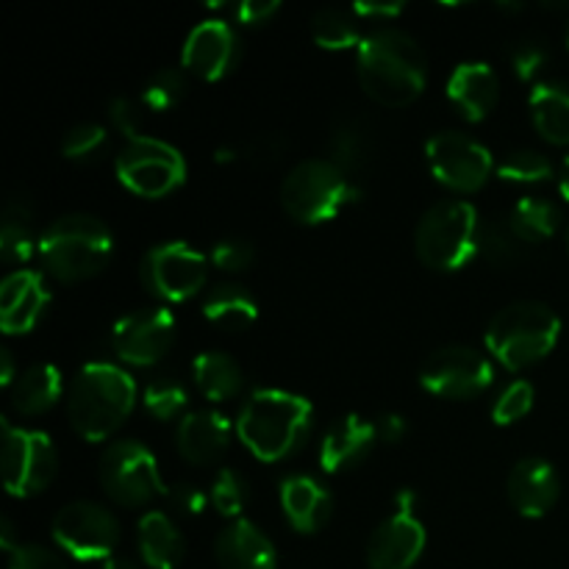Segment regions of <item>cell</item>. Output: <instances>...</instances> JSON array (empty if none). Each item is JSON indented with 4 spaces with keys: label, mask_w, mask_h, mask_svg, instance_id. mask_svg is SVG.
Masks as SVG:
<instances>
[{
    "label": "cell",
    "mask_w": 569,
    "mask_h": 569,
    "mask_svg": "<svg viewBox=\"0 0 569 569\" xmlns=\"http://www.w3.org/2000/svg\"><path fill=\"white\" fill-rule=\"evenodd\" d=\"M520 237L509 220H489L481 226V237H478V256L495 267H509L520 259Z\"/></svg>",
    "instance_id": "836d02e7"
},
{
    "label": "cell",
    "mask_w": 569,
    "mask_h": 569,
    "mask_svg": "<svg viewBox=\"0 0 569 569\" xmlns=\"http://www.w3.org/2000/svg\"><path fill=\"white\" fill-rule=\"evenodd\" d=\"M495 381V367L487 356L465 345L433 350L420 370V383L445 400H470L487 392Z\"/></svg>",
    "instance_id": "4fadbf2b"
},
{
    "label": "cell",
    "mask_w": 569,
    "mask_h": 569,
    "mask_svg": "<svg viewBox=\"0 0 569 569\" xmlns=\"http://www.w3.org/2000/svg\"><path fill=\"white\" fill-rule=\"evenodd\" d=\"M559 189L561 194L569 200V153L565 156V161H561V170H559Z\"/></svg>",
    "instance_id": "db71d44e"
},
{
    "label": "cell",
    "mask_w": 569,
    "mask_h": 569,
    "mask_svg": "<svg viewBox=\"0 0 569 569\" xmlns=\"http://www.w3.org/2000/svg\"><path fill=\"white\" fill-rule=\"evenodd\" d=\"M137 548L150 569H176L187 553L181 531L164 511L142 515L137 526Z\"/></svg>",
    "instance_id": "d4e9b609"
},
{
    "label": "cell",
    "mask_w": 569,
    "mask_h": 569,
    "mask_svg": "<svg viewBox=\"0 0 569 569\" xmlns=\"http://www.w3.org/2000/svg\"><path fill=\"white\" fill-rule=\"evenodd\" d=\"M256 259L253 244L244 239H222L211 250V264L222 272H244Z\"/></svg>",
    "instance_id": "60d3db41"
},
{
    "label": "cell",
    "mask_w": 569,
    "mask_h": 569,
    "mask_svg": "<svg viewBox=\"0 0 569 569\" xmlns=\"http://www.w3.org/2000/svg\"><path fill=\"white\" fill-rule=\"evenodd\" d=\"M395 503V515H389L367 542L370 569H411L426 550V526L415 515V489H400Z\"/></svg>",
    "instance_id": "5bb4252c"
},
{
    "label": "cell",
    "mask_w": 569,
    "mask_h": 569,
    "mask_svg": "<svg viewBox=\"0 0 569 569\" xmlns=\"http://www.w3.org/2000/svg\"><path fill=\"white\" fill-rule=\"evenodd\" d=\"M167 495H170V500L176 503V509H181L183 515L192 517L203 515L206 503H211V500L206 498L198 487H192V483H178V487H172Z\"/></svg>",
    "instance_id": "f6af8a7d"
},
{
    "label": "cell",
    "mask_w": 569,
    "mask_h": 569,
    "mask_svg": "<svg viewBox=\"0 0 569 569\" xmlns=\"http://www.w3.org/2000/svg\"><path fill=\"white\" fill-rule=\"evenodd\" d=\"M231 442V422L217 411H192L178 422L176 448L194 467L214 465Z\"/></svg>",
    "instance_id": "7402d4cb"
},
{
    "label": "cell",
    "mask_w": 569,
    "mask_h": 569,
    "mask_svg": "<svg viewBox=\"0 0 569 569\" xmlns=\"http://www.w3.org/2000/svg\"><path fill=\"white\" fill-rule=\"evenodd\" d=\"M361 189L331 159H306L281 183V206L300 226H322L356 203Z\"/></svg>",
    "instance_id": "52a82bcc"
},
{
    "label": "cell",
    "mask_w": 569,
    "mask_h": 569,
    "mask_svg": "<svg viewBox=\"0 0 569 569\" xmlns=\"http://www.w3.org/2000/svg\"><path fill=\"white\" fill-rule=\"evenodd\" d=\"M0 545H3V550L6 553H14L17 548H20V545L14 542V528H11V522L9 520H3L0 522Z\"/></svg>",
    "instance_id": "f907efd6"
},
{
    "label": "cell",
    "mask_w": 569,
    "mask_h": 569,
    "mask_svg": "<svg viewBox=\"0 0 569 569\" xmlns=\"http://www.w3.org/2000/svg\"><path fill=\"white\" fill-rule=\"evenodd\" d=\"M376 426L365 417L348 415L326 433L320 445V467L326 472H345L361 465L376 445Z\"/></svg>",
    "instance_id": "cb8c5ba5"
},
{
    "label": "cell",
    "mask_w": 569,
    "mask_h": 569,
    "mask_svg": "<svg viewBox=\"0 0 569 569\" xmlns=\"http://www.w3.org/2000/svg\"><path fill=\"white\" fill-rule=\"evenodd\" d=\"M98 476L103 492L126 509L148 506L153 498L170 492L161 481L156 456L142 442H131V439L114 442L106 450Z\"/></svg>",
    "instance_id": "9c48e42d"
},
{
    "label": "cell",
    "mask_w": 569,
    "mask_h": 569,
    "mask_svg": "<svg viewBox=\"0 0 569 569\" xmlns=\"http://www.w3.org/2000/svg\"><path fill=\"white\" fill-rule=\"evenodd\" d=\"M187 76L183 70H176V67H164V70H156L153 76L148 78L142 89V103L148 106L150 111H170L187 98Z\"/></svg>",
    "instance_id": "d590c367"
},
{
    "label": "cell",
    "mask_w": 569,
    "mask_h": 569,
    "mask_svg": "<svg viewBox=\"0 0 569 569\" xmlns=\"http://www.w3.org/2000/svg\"><path fill=\"white\" fill-rule=\"evenodd\" d=\"M328 153H331V161L345 176H359L367 167V161H370V139H367L361 122H339L331 131V137H328Z\"/></svg>",
    "instance_id": "1f68e13d"
},
{
    "label": "cell",
    "mask_w": 569,
    "mask_h": 569,
    "mask_svg": "<svg viewBox=\"0 0 569 569\" xmlns=\"http://www.w3.org/2000/svg\"><path fill=\"white\" fill-rule=\"evenodd\" d=\"M281 6L276 0H244V3L237 6V20L242 26H264L276 17V11Z\"/></svg>",
    "instance_id": "bcb514c9"
},
{
    "label": "cell",
    "mask_w": 569,
    "mask_h": 569,
    "mask_svg": "<svg viewBox=\"0 0 569 569\" xmlns=\"http://www.w3.org/2000/svg\"><path fill=\"white\" fill-rule=\"evenodd\" d=\"M117 178L128 192L159 200L187 181V161L181 150L164 139H131L117 156Z\"/></svg>",
    "instance_id": "ba28073f"
},
{
    "label": "cell",
    "mask_w": 569,
    "mask_h": 569,
    "mask_svg": "<svg viewBox=\"0 0 569 569\" xmlns=\"http://www.w3.org/2000/svg\"><path fill=\"white\" fill-rule=\"evenodd\" d=\"M561 320L550 306L520 300L492 317L487 328V348L506 370L520 372L542 361L556 348Z\"/></svg>",
    "instance_id": "5b68a950"
},
{
    "label": "cell",
    "mask_w": 569,
    "mask_h": 569,
    "mask_svg": "<svg viewBox=\"0 0 569 569\" xmlns=\"http://www.w3.org/2000/svg\"><path fill=\"white\" fill-rule=\"evenodd\" d=\"M59 456L48 433L3 420V481L14 498H33L53 483Z\"/></svg>",
    "instance_id": "30bf717a"
},
{
    "label": "cell",
    "mask_w": 569,
    "mask_h": 569,
    "mask_svg": "<svg viewBox=\"0 0 569 569\" xmlns=\"http://www.w3.org/2000/svg\"><path fill=\"white\" fill-rule=\"evenodd\" d=\"M214 556L222 569H278L276 545L256 522L244 517L217 533Z\"/></svg>",
    "instance_id": "ffe728a7"
},
{
    "label": "cell",
    "mask_w": 569,
    "mask_h": 569,
    "mask_svg": "<svg viewBox=\"0 0 569 569\" xmlns=\"http://www.w3.org/2000/svg\"><path fill=\"white\" fill-rule=\"evenodd\" d=\"M109 120L122 137L131 142V139L142 137V111H139V103L131 98H114L109 103Z\"/></svg>",
    "instance_id": "7bdbcfd3"
},
{
    "label": "cell",
    "mask_w": 569,
    "mask_h": 569,
    "mask_svg": "<svg viewBox=\"0 0 569 569\" xmlns=\"http://www.w3.org/2000/svg\"><path fill=\"white\" fill-rule=\"evenodd\" d=\"M481 220L467 200H442L420 217L415 231L417 259L433 272H456L478 256Z\"/></svg>",
    "instance_id": "8992f818"
},
{
    "label": "cell",
    "mask_w": 569,
    "mask_h": 569,
    "mask_svg": "<svg viewBox=\"0 0 569 569\" xmlns=\"http://www.w3.org/2000/svg\"><path fill=\"white\" fill-rule=\"evenodd\" d=\"M176 342V317L167 309H139L120 317L111 331V348L126 365L153 367Z\"/></svg>",
    "instance_id": "2e32d148"
},
{
    "label": "cell",
    "mask_w": 569,
    "mask_h": 569,
    "mask_svg": "<svg viewBox=\"0 0 569 569\" xmlns=\"http://www.w3.org/2000/svg\"><path fill=\"white\" fill-rule=\"evenodd\" d=\"M559 492L561 481L556 467L550 461L537 459V456L517 461L509 476L511 506L528 520H539V517L548 515L559 500Z\"/></svg>",
    "instance_id": "d6986e66"
},
{
    "label": "cell",
    "mask_w": 569,
    "mask_h": 569,
    "mask_svg": "<svg viewBox=\"0 0 569 569\" xmlns=\"http://www.w3.org/2000/svg\"><path fill=\"white\" fill-rule=\"evenodd\" d=\"M137 406V381L106 361L81 367L67 389V417L72 431L87 442H103Z\"/></svg>",
    "instance_id": "3957f363"
},
{
    "label": "cell",
    "mask_w": 569,
    "mask_h": 569,
    "mask_svg": "<svg viewBox=\"0 0 569 569\" xmlns=\"http://www.w3.org/2000/svg\"><path fill=\"white\" fill-rule=\"evenodd\" d=\"M9 569H67L61 556L53 550L42 548V545H20L14 553L9 556Z\"/></svg>",
    "instance_id": "ee69618b"
},
{
    "label": "cell",
    "mask_w": 569,
    "mask_h": 569,
    "mask_svg": "<svg viewBox=\"0 0 569 569\" xmlns=\"http://www.w3.org/2000/svg\"><path fill=\"white\" fill-rule=\"evenodd\" d=\"M426 156L433 178L453 192H478L492 172V153L461 131H442L428 139Z\"/></svg>",
    "instance_id": "9a60e30c"
},
{
    "label": "cell",
    "mask_w": 569,
    "mask_h": 569,
    "mask_svg": "<svg viewBox=\"0 0 569 569\" xmlns=\"http://www.w3.org/2000/svg\"><path fill=\"white\" fill-rule=\"evenodd\" d=\"M448 98L467 122H483L500 100V81L483 61H467L453 70L448 81Z\"/></svg>",
    "instance_id": "44dd1931"
},
{
    "label": "cell",
    "mask_w": 569,
    "mask_h": 569,
    "mask_svg": "<svg viewBox=\"0 0 569 569\" xmlns=\"http://www.w3.org/2000/svg\"><path fill=\"white\" fill-rule=\"evenodd\" d=\"M192 376L198 389L203 392L206 400L211 403H226L233 400L244 387L242 367L231 359L228 353H200L192 365Z\"/></svg>",
    "instance_id": "f1b7e54d"
},
{
    "label": "cell",
    "mask_w": 569,
    "mask_h": 569,
    "mask_svg": "<svg viewBox=\"0 0 569 569\" xmlns=\"http://www.w3.org/2000/svg\"><path fill=\"white\" fill-rule=\"evenodd\" d=\"M311 37L322 50H350L361 44L353 14L342 9H320L311 17Z\"/></svg>",
    "instance_id": "d6a6232c"
},
{
    "label": "cell",
    "mask_w": 569,
    "mask_h": 569,
    "mask_svg": "<svg viewBox=\"0 0 569 569\" xmlns=\"http://www.w3.org/2000/svg\"><path fill=\"white\" fill-rule=\"evenodd\" d=\"M567 250H569V233H567Z\"/></svg>",
    "instance_id": "9f6ffc18"
},
{
    "label": "cell",
    "mask_w": 569,
    "mask_h": 569,
    "mask_svg": "<svg viewBox=\"0 0 569 569\" xmlns=\"http://www.w3.org/2000/svg\"><path fill=\"white\" fill-rule=\"evenodd\" d=\"M31 209L26 200H11L3 209V222H0V253L6 264H26L33 253V226Z\"/></svg>",
    "instance_id": "f546056e"
},
{
    "label": "cell",
    "mask_w": 569,
    "mask_h": 569,
    "mask_svg": "<svg viewBox=\"0 0 569 569\" xmlns=\"http://www.w3.org/2000/svg\"><path fill=\"white\" fill-rule=\"evenodd\" d=\"M498 176L509 183H545L553 176V164L537 150H515L498 164Z\"/></svg>",
    "instance_id": "8d00e7d4"
},
{
    "label": "cell",
    "mask_w": 569,
    "mask_h": 569,
    "mask_svg": "<svg viewBox=\"0 0 569 569\" xmlns=\"http://www.w3.org/2000/svg\"><path fill=\"white\" fill-rule=\"evenodd\" d=\"M64 383L53 365H33L11 383V409L22 417H39L61 400Z\"/></svg>",
    "instance_id": "484cf974"
},
{
    "label": "cell",
    "mask_w": 569,
    "mask_h": 569,
    "mask_svg": "<svg viewBox=\"0 0 569 569\" xmlns=\"http://www.w3.org/2000/svg\"><path fill=\"white\" fill-rule=\"evenodd\" d=\"M533 409V387L528 381H515L511 387L503 389V395L498 398L492 409V420L498 426H511V422L528 417V411Z\"/></svg>",
    "instance_id": "ab89813d"
},
{
    "label": "cell",
    "mask_w": 569,
    "mask_h": 569,
    "mask_svg": "<svg viewBox=\"0 0 569 569\" xmlns=\"http://www.w3.org/2000/svg\"><path fill=\"white\" fill-rule=\"evenodd\" d=\"M315 422L306 398L283 389H256L244 400L237 433L259 461H283L303 448Z\"/></svg>",
    "instance_id": "7a4b0ae2"
},
{
    "label": "cell",
    "mask_w": 569,
    "mask_h": 569,
    "mask_svg": "<svg viewBox=\"0 0 569 569\" xmlns=\"http://www.w3.org/2000/svg\"><path fill=\"white\" fill-rule=\"evenodd\" d=\"M37 250L56 281L81 283L106 270L114 253V239L98 217L67 214L50 222Z\"/></svg>",
    "instance_id": "277c9868"
},
{
    "label": "cell",
    "mask_w": 569,
    "mask_h": 569,
    "mask_svg": "<svg viewBox=\"0 0 569 569\" xmlns=\"http://www.w3.org/2000/svg\"><path fill=\"white\" fill-rule=\"evenodd\" d=\"M376 431L381 442L398 445L400 439L406 437V431H409V426H406V420L400 415H383L381 420L376 422Z\"/></svg>",
    "instance_id": "c3c4849f"
},
{
    "label": "cell",
    "mask_w": 569,
    "mask_h": 569,
    "mask_svg": "<svg viewBox=\"0 0 569 569\" xmlns=\"http://www.w3.org/2000/svg\"><path fill=\"white\" fill-rule=\"evenodd\" d=\"M281 509L298 533H317L328 526L333 500L311 476H289L281 483Z\"/></svg>",
    "instance_id": "603a6c76"
},
{
    "label": "cell",
    "mask_w": 569,
    "mask_h": 569,
    "mask_svg": "<svg viewBox=\"0 0 569 569\" xmlns=\"http://www.w3.org/2000/svg\"><path fill=\"white\" fill-rule=\"evenodd\" d=\"M183 70L200 81H220L237 67L239 39L222 20H206L194 28L183 44Z\"/></svg>",
    "instance_id": "e0dca14e"
},
{
    "label": "cell",
    "mask_w": 569,
    "mask_h": 569,
    "mask_svg": "<svg viewBox=\"0 0 569 569\" xmlns=\"http://www.w3.org/2000/svg\"><path fill=\"white\" fill-rule=\"evenodd\" d=\"M531 120L539 137L550 144H569V87L561 81H542L531 89Z\"/></svg>",
    "instance_id": "4316f807"
},
{
    "label": "cell",
    "mask_w": 569,
    "mask_h": 569,
    "mask_svg": "<svg viewBox=\"0 0 569 569\" xmlns=\"http://www.w3.org/2000/svg\"><path fill=\"white\" fill-rule=\"evenodd\" d=\"M203 317L222 331H244L259 317V303L250 289L239 283H220L203 298Z\"/></svg>",
    "instance_id": "83f0119b"
},
{
    "label": "cell",
    "mask_w": 569,
    "mask_h": 569,
    "mask_svg": "<svg viewBox=\"0 0 569 569\" xmlns=\"http://www.w3.org/2000/svg\"><path fill=\"white\" fill-rule=\"evenodd\" d=\"M559 209L545 198H522L509 214V226L515 228L522 244H537L550 239L559 228Z\"/></svg>",
    "instance_id": "4dcf8cb0"
},
{
    "label": "cell",
    "mask_w": 569,
    "mask_h": 569,
    "mask_svg": "<svg viewBox=\"0 0 569 569\" xmlns=\"http://www.w3.org/2000/svg\"><path fill=\"white\" fill-rule=\"evenodd\" d=\"M109 148V133L103 126L94 122H83L67 131L64 142H61V153L70 161H94L106 153Z\"/></svg>",
    "instance_id": "74e56055"
},
{
    "label": "cell",
    "mask_w": 569,
    "mask_h": 569,
    "mask_svg": "<svg viewBox=\"0 0 569 569\" xmlns=\"http://www.w3.org/2000/svg\"><path fill=\"white\" fill-rule=\"evenodd\" d=\"M189 403L187 387L172 376H159L148 383L144 389V409L156 417V420H176Z\"/></svg>",
    "instance_id": "e575fe53"
},
{
    "label": "cell",
    "mask_w": 569,
    "mask_h": 569,
    "mask_svg": "<svg viewBox=\"0 0 569 569\" xmlns=\"http://www.w3.org/2000/svg\"><path fill=\"white\" fill-rule=\"evenodd\" d=\"M0 361H3V372H0V383H3V387H11V383H14L17 378H14V361H11L9 350H3V353H0Z\"/></svg>",
    "instance_id": "816d5d0a"
},
{
    "label": "cell",
    "mask_w": 569,
    "mask_h": 569,
    "mask_svg": "<svg viewBox=\"0 0 569 569\" xmlns=\"http://www.w3.org/2000/svg\"><path fill=\"white\" fill-rule=\"evenodd\" d=\"M283 150H287V139H281V137H276V133H270V137L256 139V142L250 144L248 150H244V159L276 161V159H281Z\"/></svg>",
    "instance_id": "7dc6e473"
},
{
    "label": "cell",
    "mask_w": 569,
    "mask_h": 569,
    "mask_svg": "<svg viewBox=\"0 0 569 569\" xmlns=\"http://www.w3.org/2000/svg\"><path fill=\"white\" fill-rule=\"evenodd\" d=\"M567 48H569V26H567Z\"/></svg>",
    "instance_id": "11a10c76"
},
{
    "label": "cell",
    "mask_w": 569,
    "mask_h": 569,
    "mask_svg": "<svg viewBox=\"0 0 569 569\" xmlns=\"http://www.w3.org/2000/svg\"><path fill=\"white\" fill-rule=\"evenodd\" d=\"M545 61H548V50L537 39H522L511 48V67L520 81H533L542 72Z\"/></svg>",
    "instance_id": "b9f144b4"
},
{
    "label": "cell",
    "mask_w": 569,
    "mask_h": 569,
    "mask_svg": "<svg viewBox=\"0 0 569 569\" xmlns=\"http://www.w3.org/2000/svg\"><path fill=\"white\" fill-rule=\"evenodd\" d=\"M356 17H370V20H392L403 14V3H356Z\"/></svg>",
    "instance_id": "681fc988"
},
{
    "label": "cell",
    "mask_w": 569,
    "mask_h": 569,
    "mask_svg": "<svg viewBox=\"0 0 569 569\" xmlns=\"http://www.w3.org/2000/svg\"><path fill=\"white\" fill-rule=\"evenodd\" d=\"M209 261L187 242L156 244L144 253L139 276L144 289L164 303H183L203 289Z\"/></svg>",
    "instance_id": "8fae6325"
},
{
    "label": "cell",
    "mask_w": 569,
    "mask_h": 569,
    "mask_svg": "<svg viewBox=\"0 0 569 569\" xmlns=\"http://www.w3.org/2000/svg\"><path fill=\"white\" fill-rule=\"evenodd\" d=\"M356 72L367 98L387 109L415 103L428 81L420 44L400 28H378L367 33L359 44Z\"/></svg>",
    "instance_id": "6da1fadb"
},
{
    "label": "cell",
    "mask_w": 569,
    "mask_h": 569,
    "mask_svg": "<svg viewBox=\"0 0 569 569\" xmlns=\"http://www.w3.org/2000/svg\"><path fill=\"white\" fill-rule=\"evenodd\" d=\"M103 569H139L131 559L126 556H111V559L103 561Z\"/></svg>",
    "instance_id": "f5cc1de1"
},
{
    "label": "cell",
    "mask_w": 569,
    "mask_h": 569,
    "mask_svg": "<svg viewBox=\"0 0 569 569\" xmlns=\"http://www.w3.org/2000/svg\"><path fill=\"white\" fill-rule=\"evenodd\" d=\"M209 500L222 517H233V520H239V515H242L244 509V500H248L242 478H239L233 470H220L209 489Z\"/></svg>",
    "instance_id": "f35d334b"
},
{
    "label": "cell",
    "mask_w": 569,
    "mask_h": 569,
    "mask_svg": "<svg viewBox=\"0 0 569 569\" xmlns=\"http://www.w3.org/2000/svg\"><path fill=\"white\" fill-rule=\"evenodd\" d=\"M50 292L42 276L33 270H14L0 289V328L11 337L37 328L48 311Z\"/></svg>",
    "instance_id": "ac0fdd59"
},
{
    "label": "cell",
    "mask_w": 569,
    "mask_h": 569,
    "mask_svg": "<svg viewBox=\"0 0 569 569\" xmlns=\"http://www.w3.org/2000/svg\"><path fill=\"white\" fill-rule=\"evenodd\" d=\"M53 539L78 561H106L120 542V522L109 509L89 500L64 506L53 520Z\"/></svg>",
    "instance_id": "7c38bea8"
}]
</instances>
